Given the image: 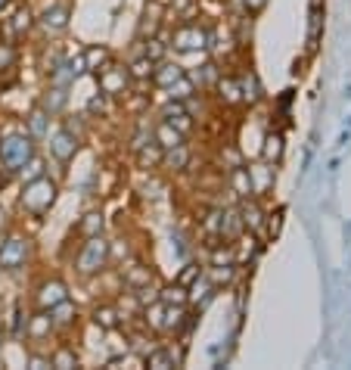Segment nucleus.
Returning a JSON list of instances; mask_svg holds the SVG:
<instances>
[{
  "instance_id": "nucleus-1",
  "label": "nucleus",
  "mask_w": 351,
  "mask_h": 370,
  "mask_svg": "<svg viewBox=\"0 0 351 370\" xmlns=\"http://www.w3.org/2000/svg\"><path fill=\"white\" fill-rule=\"evenodd\" d=\"M57 193H59L57 181H50L47 175H41V177H34V181H26V190H22V196H19V206H22V212H28L32 218H44V215L50 212V206L57 202Z\"/></svg>"
},
{
  "instance_id": "nucleus-2",
  "label": "nucleus",
  "mask_w": 351,
  "mask_h": 370,
  "mask_svg": "<svg viewBox=\"0 0 351 370\" xmlns=\"http://www.w3.org/2000/svg\"><path fill=\"white\" fill-rule=\"evenodd\" d=\"M109 255H112V252H109V243L100 237V233H97V237H88L84 246H81V252H78V258H75L78 274L81 277L100 274V271L109 264Z\"/></svg>"
},
{
  "instance_id": "nucleus-3",
  "label": "nucleus",
  "mask_w": 351,
  "mask_h": 370,
  "mask_svg": "<svg viewBox=\"0 0 351 370\" xmlns=\"http://www.w3.org/2000/svg\"><path fill=\"white\" fill-rule=\"evenodd\" d=\"M34 156V137L32 134H10L0 140V162L10 171H19L28 159Z\"/></svg>"
},
{
  "instance_id": "nucleus-4",
  "label": "nucleus",
  "mask_w": 351,
  "mask_h": 370,
  "mask_svg": "<svg viewBox=\"0 0 351 370\" xmlns=\"http://www.w3.org/2000/svg\"><path fill=\"white\" fill-rule=\"evenodd\" d=\"M208 44H212V35H208L199 22H183V26H177L174 32H171L168 47H174L177 53H193V50H205Z\"/></svg>"
},
{
  "instance_id": "nucleus-5",
  "label": "nucleus",
  "mask_w": 351,
  "mask_h": 370,
  "mask_svg": "<svg viewBox=\"0 0 351 370\" xmlns=\"http://www.w3.org/2000/svg\"><path fill=\"white\" fill-rule=\"evenodd\" d=\"M94 75H97V84H100V90L106 97H125L128 88H131V81H134L128 66H119V63H112V59H109L100 72H94Z\"/></svg>"
},
{
  "instance_id": "nucleus-6",
  "label": "nucleus",
  "mask_w": 351,
  "mask_h": 370,
  "mask_svg": "<svg viewBox=\"0 0 351 370\" xmlns=\"http://www.w3.org/2000/svg\"><path fill=\"white\" fill-rule=\"evenodd\" d=\"M28 255H32V243H28L26 237H7L0 243V268L3 271L22 268Z\"/></svg>"
},
{
  "instance_id": "nucleus-7",
  "label": "nucleus",
  "mask_w": 351,
  "mask_h": 370,
  "mask_svg": "<svg viewBox=\"0 0 351 370\" xmlns=\"http://www.w3.org/2000/svg\"><path fill=\"white\" fill-rule=\"evenodd\" d=\"M78 144H81V134H75L72 128H59V131L50 137V156L57 159V162L69 165L78 153Z\"/></svg>"
},
{
  "instance_id": "nucleus-8",
  "label": "nucleus",
  "mask_w": 351,
  "mask_h": 370,
  "mask_svg": "<svg viewBox=\"0 0 351 370\" xmlns=\"http://www.w3.org/2000/svg\"><path fill=\"white\" fill-rule=\"evenodd\" d=\"M34 299H38V308L50 311L53 305H59V302L69 299V286H66L63 280H57V277H53V280H44V283H41V286H38V295H34Z\"/></svg>"
},
{
  "instance_id": "nucleus-9",
  "label": "nucleus",
  "mask_w": 351,
  "mask_h": 370,
  "mask_svg": "<svg viewBox=\"0 0 351 370\" xmlns=\"http://www.w3.org/2000/svg\"><path fill=\"white\" fill-rule=\"evenodd\" d=\"M69 16H72V10L66 7V3H53V7H47L44 13H41L38 22L47 35H59L69 28Z\"/></svg>"
},
{
  "instance_id": "nucleus-10",
  "label": "nucleus",
  "mask_w": 351,
  "mask_h": 370,
  "mask_svg": "<svg viewBox=\"0 0 351 370\" xmlns=\"http://www.w3.org/2000/svg\"><path fill=\"white\" fill-rule=\"evenodd\" d=\"M32 26H34V16H32V10H28V7H19L13 16H10V19H3V32H7L10 41L26 38V35L32 32Z\"/></svg>"
},
{
  "instance_id": "nucleus-11",
  "label": "nucleus",
  "mask_w": 351,
  "mask_h": 370,
  "mask_svg": "<svg viewBox=\"0 0 351 370\" xmlns=\"http://www.w3.org/2000/svg\"><path fill=\"white\" fill-rule=\"evenodd\" d=\"M239 218H243V227H249V231H261L264 227V208L258 206L255 196H243V202H239Z\"/></svg>"
},
{
  "instance_id": "nucleus-12",
  "label": "nucleus",
  "mask_w": 351,
  "mask_h": 370,
  "mask_svg": "<svg viewBox=\"0 0 351 370\" xmlns=\"http://www.w3.org/2000/svg\"><path fill=\"white\" fill-rule=\"evenodd\" d=\"M183 75H187V72H183V66L168 63V59H159L156 69H152V84H156V88H165V90H168L171 84H174L177 78H183Z\"/></svg>"
},
{
  "instance_id": "nucleus-13",
  "label": "nucleus",
  "mask_w": 351,
  "mask_h": 370,
  "mask_svg": "<svg viewBox=\"0 0 351 370\" xmlns=\"http://www.w3.org/2000/svg\"><path fill=\"white\" fill-rule=\"evenodd\" d=\"M162 119L168 121V125H174L181 134H190L193 131V115L183 109V103L181 100H174V103H168V106L162 109Z\"/></svg>"
},
{
  "instance_id": "nucleus-14",
  "label": "nucleus",
  "mask_w": 351,
  "mask_h": 370,
  "mask_svg": "<svg viewBox=\"0 0 351 370\" xmlns=\"http://www.w3.org/2000/svg\"><path fill=\"white\" fill-rule=\"evenodd\" d=\"M218 90V100L224 106H243V88H239V78H218L214 81Z\"/></svg>"
},
{
  "instance_id": "nucleus-15",
  "label": "nucleus",
  "mask_w": 351,
  "mask_h": 370,
  "mask_svg": "<svg viewBox=\"0 0 351 370\" xmlns=\"http://www.w3.org/2000/svg\"><path fill=\"white\" fill-rule=\"evenodd\" d=\"M121 280H125V286L131 289V293H137V289L150 286V283L156 280V274H152L146 264H131V268L121 271Z\"/></svg>"
},
{
  "instance_id": "nucleus-16",
  "label": "nucleus",
  "mask_w": 351,
  "mask_h": 370,
  "mask_svg": "<svg viewBox=\"0 0 351 370\" xmlns=\"http://www.w3.org/2000/svg\"><path fill=\"white\" fill-rule=\"evenodd\" d=\"M143 361H146V367H156V370H168V367H177L181 364V358L174 355V349H150L143 355Z\"/></svg>"
},
{
  "instance_id": "nucleus-17",
  "label": "nucleus",
  "mask_w": 351,
  "mask_h": 370,
  "mask_svg": "<svg viewBox=\"0 0 351 370\" xmlns=\"http://www.w3.org/2000/svg\"><path fill=\"white\" fill-rule=\"evenodd\" d=\"M152 140H156L162 150H174V146H181L183 140H187V134H181L174 125H168V121H162V125L152 131Z\"/></svg>"
},
{
  "instance_id": "nucleus-18",
  "label": "nucleus",
  "mask_w": 351,
  "mask_h": 370,
  "mask_svg": "<svg viewBox=\"0 0 351 370\" xmlns=\"http://www.w3.org/2000/svg\"><path fill=\"white\" fill-rule=\"evenodd\" d=\"M66 103H69V94H66L63 84H50V90H47L44 100H41V109H44L47 115H57L66 109Z\"/></svg>"
},
{
  "instance_id": "nucleus-19",
  "label": "nucleus",
  "mask_w": 351,
  "mask_h": 370,
  "mask_svg": "<svg viewBox=\"0 0 351 370\" xmlns=\"http://www.w3.org/2000/svg\"><path fill=\"white\" fill-rule=\"evenodd\" d=\"M112 59V53L106 50V47H100V44H94V47H84V53H81V63H84V72H100L103 66Z\"/></svg>"
},
{
  "instance_id": "nucleus-20",
  "label": "nucleus",
  "mask_w": 351,
  "mask_h": 370,
  "mask_svg": "<svg viewBox=\"0 0 351 370\" xmlns=\"http://www.w3.org/2000/svg\"><path fill=\"white\" fill-rule=\"evenodd\" d=\"M239 88H243V103H249V106H255L258 100H264V88H261V81H258L255 72L239 75Z\"/></svg>"
},
{
  "instance_id": "nucleus-21",
  "label": "nucleus",
  "mask_w": 351,
  "mask_h": 370,
  "mask_svg": "<svg viewBox=\"0 0 351 370\" xmlns=\"http://www.w3.org/2000/svg\"><path fill=\"white\" fill-rule=\"evenodd\" d=\"M162 146L156 144V140H146V144H140L137 146V162H140V168H156V165H162Z\"/></svg>"
},
{
  "instance_id": "nucleus-22",
  "label": "nucleus",
  "mask_w": 351,
  "mask_h": 370,
  "mask_svg": "<svg viewBox=\"0 0 351 370\" xmlns=\"http://www.w3.org/2000/svg\"><path fill=\"white\" fill-rule=\"evenodd\" d=\"M249 175H252V193H255V196L264 193L268 187H274V168H270V162L249 168Z\"/></svg>"
},
{
  "instance_id": "nucleus-23",
  "label": "nucleus",
  "mask_w": 351,
  "mask_h": 370,
  "mask_svg": "<svg viewBox=\"0 0 351 370\" xmlns=\"http://www.w3.org/2000/svg\"><path fill=\"white\" fill-rule=\"evenodd\" d=\"M162 165L165 168H171V171H183L190 165V150H187V144H181V146H174V150H165L162 153Z\"/></svg>"
},
{
  "instance_id": "nucleus-24",
  "label": "nucleus",
  "mask_w": 351,
  "mask_h": 370,
  "mask_svg": "<svg viewBox=\"0 0 351 370\" xmlns=\"http://www.w3.org/2000/svg\"><path fill=\"white\" fill-rule=\"evenodd\" d=\"M75 318H78V311H75V305H72L69 299L50 308V320H53V327H59V330H63V327H72L75 324Z\"/></svg>"
},
{
  "instance_id": "nucleus-25",
  "label": "nucleus",
  "mask_w": 351,
  "mask_h": 370,
  "mask_svg": "<svg viewBox=\"0 0 351 370\" xmlns=\"http://www.w3.org/2000/svg\"><path fill=\"white\" fill-rule=\"evenodd\" d=\"M230 187H233V193H237L239 199H243V196H255V193H252V175H249V168H245V165H237V168H233Z\"/></svg>"
},
{
  "instance_id": "nucleus-26",
  "label": "nucleus",
  "mask_w": 351,
  "mask_h": 370,
  "mask_svg": "<svg viewBox=\"0 0 351 370\" xmlns=\"http://www.w3.org/2000/svg\"><path fill=\"white\" fill-rule=\"evenodd\" d=\"M261 156H264V162H270V165H277L283 159V134L280 131H274V134H268V137H264Z\"/></svg>"
},
{
  "instance_id": "nucleus-27",
  "label": "nucleus",
  "mask_w": 351,
  "mask_h": 370,
  "mask_svg": "<svg viewBox=\"0 0 351 370\" xmlns=\"http://www.w3.org/2000/svg\"><path fill=\"white\" fill-rule=\"evenodd\" d=\"M162 16H165V10H162V3H156L152 0L150 7H146V16H143V26H140V38H146V35H156V28H159V22H162Z\"/></svg>"
},
{
  "instance_id": "nucleus-28",
  "label": "nucleus",
  "mask_w": 351,
  "mask_h": 370,
  "mask_svg": "<svg viewBox=\"0 0 351 370\" xmlns=\"http://www.w3.org/2000/svg\"><path fill=\"white\" fill-rule=\"evenodd\" d=\"M50 330H53V320H50V311H44V308H41V314H34L32 324L26 327V333L34 339H44Z\"/></svg>"
},
{
  "instance_id": "nucleus-29",
  "label": "nucleus",
  "mask_w": 351,
  "mask_h": 370,
  "mask_svg": "<svg viewBox=\"0 0 351 370\" xmlns=\"http://www.w3.org/2000/svg\"><path fill=\"white\" fill-rule=\"evenodd\" d=\"M28 134H32V137H47V134H50V115H47L44 109H34V113L28 115Z\"/></svg>"
},
{
  "instance_id": "nucleus-30",
  "label": "nucleus",
  "mask_w": 351,
  "mask_h": 370,
  "mask_svg": "<svg viewBox=\"0 0 351 370\" xmlns=\"http://www.w3.org/2000/svg\"><path fill=\"white\" fill-rule=\"evenodd\" d=\"M159 302H162V305H187L190 293H187V286L174 283V286H165L162 293H159Z\"/></svg>"
},
{
  "instance_id": "nucleus-31",
  "label": "nucleus",
  "mask_w": 351,
  "mask_h": 370,
  "mask_svg": "<svg viewBox=\"0 0 351 370\" xmlns=\"http://www.w3.org/2000/svg\"><path fill=\"white\" fill-rule=\"evenodd\" d=\"M193 94H196V84H193V78H190V75L177 78V81L168 88V97H171V100H181V103H187Z\"/></svg>"
},
{
  "instance_id": "nucleus-32",
  "label": "nucleus",
  "mask_w": 351,
  "mask_h": 370,
  "mask_svg": "<svg viewBox=\"0 0 351 370\" xmlns=\"http://www.w3.org/2000/svg\"><path fill=\"white\" fill-rule=\"evenodd\" d=\"M50 367H59V370H72V367H78V355L69 349V345H59V349L50 355Z\"/></svg>"
},
{
  "instance_id": "nucleus-33",
  "label": "nucleus",
  "mask_w": 351,
  "mask_h": 370,
  "mask_svg": "<svg viewBox=\"0 0 351 370\" xmlns=\"http://www.w3.org/2000/svg\"><path fill=\"white\" fill-rule=\"evenodd\" d=\"M190 78H193V84L202 90V88H214V81H218L221 75H218V66H214V63H205L199 72H193Z\"/></svg>"
},
{
  "instance_id": "nucleus-34",
  "label": "nucleus",
  "mask_w": 351,
  "mask_h": 370,
  "mask_svg": "<svg viewBox=\"0 0 351 370\" xmlns=\"http://www.w3.org/2000/svg\"><path fill=\"white\" fill-rule=\"evenodd\" d=\"M94 324L103 327V330H115V327H119V311H115L112 305H100L94 311Z\"/></svg>"
},
{
  "instance_id": "nucleus-35",
  "label": "nucleus",
  "mask_w": 351,
  "mask_h": 370,
  "mask_svg": "<svg viewBox=\"0 0 351 370\" xmlns=\"http://www.w3.org/2000/svg\"><path fill=\"white\" fill-rule=\"evenodd\" d=\"M152 69H156V63H152L150 57H143V53H140L137 59H134L131 66H128V72H131V78H152Z\"/></svg>"
},
{
  "instance_id": "nucleus-36",
  "label": "nucleus",
  "mask_w": 351,
  "mask_h": 370,
  "mask_svg": "<svg viewBox=\"0 0 351 370\" xmlns=\"http://www.w3.org/2000/svg\"><path fill=\"white\" fill-rule=\"evenodd\" d=\"M320 22H323V16H320V3H314L311 7V22H308V47H317L320 41Z\"/></svg>"
},
{
  "instance_id": "nucleus-37",
  "label": "nucleus",
  "mask_w": 351,
  "mask_h": 370,
  "mask_svg": "<svg viewBox=\"0 0 351 370\" xmlns=\"http://www.w3.org/2000/svg\"><path fill=\"white\" fill-rule=\"evenodd\" d=\"M16 59H19V53H16L13 41H3V44H0V72H13Z\"/></svg>"
},
{
  "instance_id": "nucleus-38",
  "label": "nucleus",
  "mask_w": 351,
  "mask_h": 370,
  "mask_svg": "<svg viewBox=\"0 0 351 370\" xmlns=\"http://www.w3.org/2000/svg\"><path fill=\"white\" fill-rule=\"evenodd\" d=\"M78 231H81L84 237H97V233H103V215L100 212L84 215V221L78 224Z\"/></svg>"
},
{
  "instance_id": "nucleus-39",
  "label": "nucleus",
  "mask_w": 351,
  "mask_h": 370,
  "mask_svg": "<svg viewBox=\"0 0 351 370\" xmlns=\"http://www.w3.org/2000/svg\"><path fill=\"white\" fill-rule=\"evenodd\" d=\"M22 181H34V177H41V175H47L44 171V159H38V156H32L26 165H22Z\"/></svg>"
},
{
  "instance_id": "nucleus-40",
  "label": "nucleus",
  "mask_w": 351,
  "mask_h": 370,
  "mask_svg": "<svg viewBox=\"0 0 351 370\" xmlns=\"http://www.w3.org/2000/svg\"><path fill=\"white\" fill-rule=\"evenodd\" d=\"M165 50H168V44H162V41H159L156 35H152L150 41H143V57H150L152 63H159V59L165 57Z\"/></svg>"
},
{
  "instance_id": "nucleus-41",
  "label": "nucleus",
  "mask_w": 351,
  "mask_h": 370,
  "mask_svg": "<svg viewBox=\"0 0 351 370\" xmlns=\"http://www.w3.org/2000/svg\"><path fill=\"white\" fill-rule=\"evenodd\" d=\"M199 277H202V268H199V264H183V271L177 274V280H174V283H181V286H187V289H190L196 280H199Z\"/></svg>"
},
{
  "instance_id": "nucleus-42",
  "label": "nucleus",
  "mask_w": 351,
  "mask_h": 370,
  "mask_svg": "<svg viewBox=\"0 0 351 370\" xmlns=\"http://www.w3.org/2000/svg\"><path fill=\"white\" fill-rule=\"evenodd\" d=\"M212 264H233V249L230 246H224V249H212Z\"/></svg>"
},
{
  "instance_id": "nucleus-43",
  "label": "nucleus",
  "mask_w": 351,
  "mask_h": 370,
  "mask_svg": "<svg viewBox=\"0 0 351 370\" xmlns=\"http://www.w3.org/2000/svg\"><path fill=\"white\" fill-rule=\"evenodd\" d=\"M243 7H245V13L249 16H258L264 7H268V0H243Z\"/></svg>"
},
{
  "instance_id": "nucleus-44",
  "label": "nucleus",
  "mask_w": 351,
  "mask_h": 370,
  "mask_svg": "<svg viewBox=\"0 0 351 370\" xmlns=\"http://www.w3.org/2000/svg\"><path fill=\"white\" fill-rule=\"evenodd\" d=\"M106 100H109V97L100 90V97H94V100L88 103V109H90V113H106Z\"/></svg>"
},
{
  "instance_id": "nucleus-45",
  "label": "nucleus",
  "mask_w": 351,
  "mask_h": 370,
  "mask_svg": "<svg viewBox=\"0 0 351 370\" xmlns=\"http://www.w3.org/2000/svg\"><path fill=\"white\" fill-rule=\"evenodd\" d=\"M190 3H193V0H171V10H174V13H187Z\"/></svg>"
},
{
  "instance_id": "nucleus-46",
  "label": "nucleus",
  "mask_w": 351,
  "mask_h": 370,
  "mask_svg": "<svg viewBox=\"0 0 351 370\" xmlns=\"http://www.w3.org/2000/svg\"><path fill=\"white\" fill-rule=\"evenodd\" d=\"M280 218H283V212H277V215H274V221H270V224H268L270 237H277V231H280Z\"/></svg>"
},
{
  "instance_id": "nucleus-47",
  "label": "nucleus",
  "mask_w": 351,
  "mask_h": 370,
  "mask_svg": "<svg viewBox=\"0 0 351 370\" xmlns=\"http://www.w3.org/2000/svg\"><path fill=\"white\" fill-rule=\"evenodd\" d=\"M32 367L41 370V367H50V361H44V358H32Z\"/></svg>"
},
{
  "instance_id": "nucleus-48",
  "label": "nucleus",
  "mask_w": 351,
  "mask_h": 370,
  "mask_svg": "<svg viewBox=\"0 0 351 370\" xmlns=\"http://www.w3.org/2000/svg\"><path fill=\"white\" fill-rule=\"evenodd\" d=\"M7 7H10V0H0V16L7 13Z\"/></svg>"
},
{
  "instance_id": "nucleus-49",
  "label": "nucleus",
  "mask_w": 351,
  "mask_h": 370,
  "mask_svg": "<svg viewBox=\"0 0 351 370\" xmlns=\"http://www.w3.org/2000/svg\"><path fill=\"white\" fill-rule=\"evenodd\" d=\"M0 342H3V333H0Z\"/></svg>"
}]
</instances>
